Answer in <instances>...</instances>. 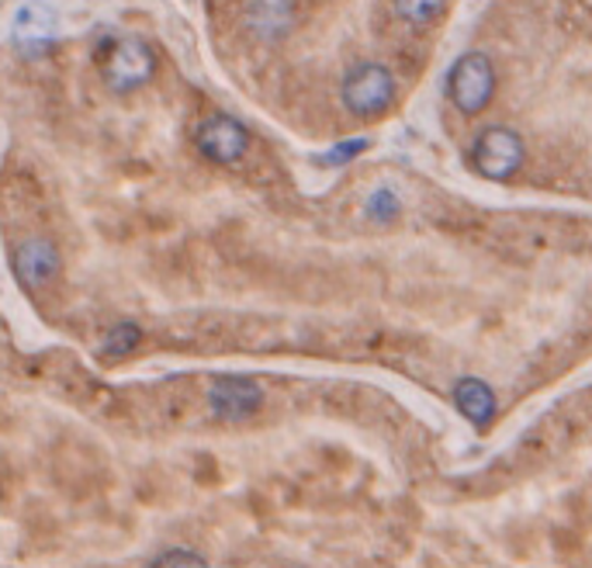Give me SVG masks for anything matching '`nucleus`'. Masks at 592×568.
I'll list each match as a JSON object with an SVG mask.
<instances>
[{"label":"nucleus","instance_id":"f03ea898","mask_svg":"<svg viewBox=\"0 0 592 568\" xmlns=\"http://www.w3.org/2000/svg\"><path fill=\"white\" fill-rule=\"evenodd\" d=\"M447 94L461 115H479V111H485V104L495 94V70L489 55L482 52L461 55L447 73Z\"/></svg>","mask_w":592,"mask_h":568},{"label":"nucleus","instance_id":"ddd939ff","mask_svg":"<svg viewBox=\"0 0 592 568\" xmlns=\"http://www.w3.org/2000/svg\"><path fill=\"white\" fill-rule=\"evenodd\" d=\"M365 212H368V219L388 225V222L398 219V212H403V201H398V195L392 192V187H378V192H371Z\"/></svg>","mask_w":592,"mask_h":568},{"label":"nucleus","instance_id":"0eeeda50","mask_svg":"<svg viewBox=\"0 0 592 568\" xmlns=\"http://www.w3.org/2000/svg\"><path fill=\"white\" fill-rule=\"evenodd\" d=\"M11 268H14V277L22 281L25 288H46V284L55 281V274L63 271L60 246H55L49 236H28L14 246Z\"/></svg>","mask_w":592,"mask_h":568},{"label":"nucleus","instance_id":"9d476101","mask_svg":"<svg viewBox=\"0 0 592 568\" xmlns=\"http://www.w3.org/2000/svg\"><path fill=\"white\" fill-rule=\"evenodd\" d=\"M246 17H250V28L260 39H281L295 25V8L292 0H254Z\"/></svg>","mask_w":592,"mask_h":568},{"label":"nucleus","instance_id":"9b49d317","mask_svg":"<svg viewBox=\"0 0 592 568\" xmlns=\"http://www.w3.org/2000/svg\"><path fill=\"white\" fill-rule=\"evenodd\" d=\"M143 344V330L136 323H119V326H111L101 339V361H125V357H132L139 350Z\"/></svg>","mask_w":592,"mask_h":568},{"label":"nucleus","instance_id":"7ed1b4c3","mask_svg":"<svg viewBox=\"0 0 592 568\" xmlns=\"http://www.w3.org/2000/svg\"><path fill=\"white\" fill-rule=\"evenodd\" d=\"M523 139L520 132H513L506 125H492L485 128L471 149V163L482 177L489 181H509L517 170L523 166Z\"/></svg>","mask_w":592,"mask_h":568},{"label":"nucleus","instance_id":"20e7f679","mask_svg":"<svg viewBox=\"0 0 592 568\" xmlns=\"http://www.w3.org/2000/svg\"><path fill=\"white\" fill-rule=\"evenodd\" d=\"M152 70H157V55H152V49L143 39H136V35H122L104 60V81H108V87L125 94V90L143 87L152 77Z\"/></svg>","mask_w":592,"mask_h":568},{"label":"nucleus","instance_id":"1a4fd4ad","mask_svg":"<svg viewBox=\"0 0 592 568\" xmlns=\"http://www.w3.org/2000/svg\"><path fill=\"white\" fill-rule=\"evenodd\" d=\"M454 403L461 409L465 420L479 430H485L495 420V409H499L492 385L482 382V378H461V382L454 385Z\"/></svg>","mask_w":592,"mask_h":568},{"label":"nucleus","instance_id":"2eb2a0df","mask_svg":"<svg viewBox=\"0 0 592 568\" xmlns=\"http://www.w3.org/2000/svg\"><path fill=\"white\" fill-rule=\"evenodd\" d=\"M152 568H208V561L198 552H187V547H174V552H163Z\"/></svg>","mask_w":592,"mask_h":568},{"label":"nucleus","instance_id":"f8f14e48","mask_svg":"<svg viewBox=\"0 0 592 568\" xmlns=\"http://www.w3.org/2000/svg\"><path fill=\"white\" fill-rule=\"evenodd\" d=\"M392 4H395V14L412 28H430L441 22L447 11V0H392Z\"/></svg>","mask_w":592,"mask_h":568},{"label":"nucleus","instance_id":"4468645a","mask_svg":"<svg viewBox=\"0 0 592 568\" xmlns=\"http://www.w3.org/2000/svg\"><path fill=\"white\" fill-rule=\"evenodd\" d=\"M368 139L365 136H357V139H343V143H336L326 157H322V163H330V166H340V163H350V160H357L360 153H368Z\"/></svg>","mask_w":592,"mask_h":568},{"label":"nucleus","instance_id":"6e6552de","mask_svg":"<svg viewBox=\"0 0 592 568\" xmlns=\"http://www.w3.org/2000/svg\"><path fill=\"white\" fill-rule=\"evenodd\" d=\"M55 28H60V17L42 0H32V4L17 8L14 22H11V39L22 52H46L55 39Z\"/></svg>","mask_w":592,"mask_h":568},{"label":"nucleus","instance_id":"f257e3e1","mask_svg":"<svg viewBox=\"0 0 592 568\" xmlns=\"http://www.w3.org/2000/svg\"><path fill=\"white\" fill-rule=\"evenodd\" d=\"M343 108L357 119H378L385 115L395 101V77L388 66L381 63H360L354 66L340 87Z\"/></svg>","mask_w":592,"mask_h":568},{"label":"nucleus","instance_id":"39448f33","mask_svg":"<svg viewBox=\"0 0 592 568\" xmlns=\"http://www.w3.org/2000/svg\"><path fill=\"white\" fill-rule=\"evenodd\" d=\"M198 153L219 166H233L250 149V132H246L233 115H212L198 125Z\"/></svg>","mask_w":592,"mask_h":568},{"label":"nucleus","instance_id":"423d86ee","mask_svg":"<svg viewBox=\"0 0 592 568\" xmlns=\"http://www.w3.org/2000/svg\"><path fill=\"white\" fill-rule=\"evenodd\" d=\"M260 406H263V388L254 378L222 374L208 385V409H212V416H219V420H229V423L250 420Z\"/></svg>","mask_w":592,"mask_h":568}]
</instances>
